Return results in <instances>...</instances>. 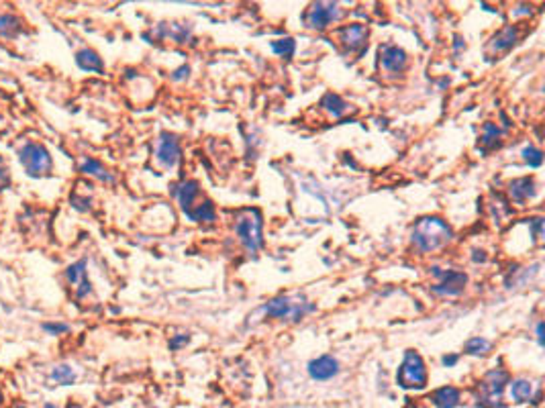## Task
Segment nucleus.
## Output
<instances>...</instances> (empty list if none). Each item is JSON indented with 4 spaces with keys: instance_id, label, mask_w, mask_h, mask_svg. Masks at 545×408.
Returning a JSON list of instances; mask_svg holds the SVG:
<instances>
[{
    "instance_id": "nucleus-1",
    "label": "nucleus",
    "mask_w": 545,
    "mask_h": 408,
    "mask_svg": "<svg viewBox=\"0 0 545 408\" xmlns=\"http://www.w3.org/2000/svg\"><path fill=\"white\" fill-rule=\"evenodd\" d=\"M451 227L439 216H423L415 223L410 239L419 252L431 253L451 241Z\"/></svg>"
},
{
    "instance_id": "nucleus-2",
    "label": "nucleus",
    "mask_w": 545,
    "mask_h": 408,
    "mask_svg": "<svg viewBox=\"0 0 545 408\" xmlns=\"http://www.w3.org/2000/svg\"><path fill=\"white\" fill-rule=\"evenodd\" d=\"M235 235L250 255H255L264 245V221L257 209H247L239 213L235 221Z\"/></svg>"
},
{
    "instance_id": "nucleus-3",
    "label": "nucleus",
    "mask_w": 545,
    "mask_h": 408,
    "mask_svg": "<svg viewBox=\"0 0 545 408\" xmlns=\"http://www.w3.org/2000/svg\"><path fill=\"white\" fill-rule=\"evenodd\" d=\"M398 386L405 390H421L427 386V368L423 357L415 350H407L405 359L396 373Z\"/></svg>"
},
{
    "instance_id": "nucleus-4",
    "label": "nucleus",
    "mask_w": 545,
    "mask_h": 408,
    "mask_svg": "<svg viewBox=\"0 0 545 408\" xmlns=\"http://www.w3.org/2000/svg\"><path fill=\"white\" fill-rule=\"evenodd\" d=\"M508 384V373L505 369H492L480 380L478 384V404L482 408H501L503 407V394Z\"/></svg>"
},
{
    "instance_id": "nucleus-5",
    "label": "nucleus",
    "mask_w": 545,
    "mask_h": 408,
    "mask_svg": "<svg viewBox=\"0 0 545 408\" xmlns=\"http://www.w3.org/2000/svg\"><path fill=\"white\" fill-rule=\"evenodd\" d=\"M262 311L266 312L268 316H274V319H290L296 323V321L305 319V314L314 311V307L309 302H293L288 296H276L264 304Z\"/></svg>"
},
{
    "instance_id": "nucleus-6",
    "label": "nucleus",
    "mask_w": 545,
    "mask_h": 408,
    "mask_svg": "<svg viewBox=\"0 0 545 408\" xmlns=\"http://www.w3.org/2000/svg\"><path fill=\"white\" fill-rule=\"evenodd\" d=\"M19 159L29 175H45L51 170V156L39 143H27L19 149Z\"/></svg>"
},
{
    "instance_id": "nucleus-7",
    "label": "nucleus",
    "mask_w": 545,
    "mask_h": 408,
    "mask_svg": "<svg viewBox=\"0 0 545 408\" xmlns=\"http://www.w3.org/2000/svg\"><path fill=\"white\" fill-rule=\"evenodd\" d=\"M431 273L439 280L437 284L431 286V292L437 294V296H458V294H462L464 288H466L467 276L464 272L431 268Z\"/></svg>"
},
{
    "instance_id": "nucleus-8",
    "label": "nucleus",
    "mask_w": 545,
    "mask_h": 408,
    "mask_svg": "<svg viewBox=\"0 0 545 408\" xmlns=\"http://www.w3.org/2000/svg\"><path fill=\"white\" fill-rule=\"evenodd\" d=\"M335 19H339V6L335 2H314L302 17L305 25L314 31H325Z\"/></svg>"
},
{
    "instance_id": "nucleus-9",
    "label": "nucleus",
    "mask_w": 545,
    "mask_h": 408,
    "mask_svg": "<svg viewBox=\"0 0 545 408\" xmlns=\"http://www.w3.org/2000/svg\"><path fill=\"white\" fill-rule=\"evenodd\" d=\"M337 37L351 54H362L368 45V29L360 23H351L337 29Z\"/></svg>"
},
{
    "instance_id": "nucleus-10",
    "label": "nucleus",
    "mask_w": 545,
    "mask_h": 408,
    "mask_svg": "<svg viewBox=\"0 0 545 408\" xmlns=\"http://www.w3.org/2000/svg\"><path fill=\"white\" fill-rule=\"evenodd\" d=\"M180 156H182V152H180V141L176 139V135H172V133H161L156 145L157 163H159L161 168L170 170V168H174L176 163L180 161Z\"/></svg>"
},
{
    "instance_id": "nucleus-11",
    "label": "nucleus",
    "mask_w": 545,
    "mask_h": 408,
    "mask_svg": "<svg viewBox=\"0 0 545 408\" xmlns=\"http://www.w3.org/2000/svg\"><path fill=\"white\" fill-rule=\"evenodd\" d=\"M407 54L405 49H400L398 45H382L380 47V66L390 72V74H398L407 68Z\"/></svg>"
},
{
    "instance_id": "nucleus-12",
    "label": "nucleus",
    "mask_w": 545,
    "mask_h": 408,
    "mask_svg": "<svg viewBox=\"0 0 545 408\" xmlns=\"http://www.w3.org/2000/svg\"><path fill=\"white\" fill-rule=\"evenodd\" d=\"M198 192H200V188H198V182H195V180H184V182L172 186V194L180 202V209H182L184 214H188L192 211V206L196 204V198H198Z\"/></svg>"
},
{
    "instance_id": "nucleus-13",
    "label": "nucleus",
    "mask_w": 545,
    "mask_h": 408,
    "mask_svg": "<svg viewBox=\"0 0 545 408\" xmlns=\"http://www.w3.org/2000/svg\"><path fill=\"white\" fill-rule=\"evenodd\" d=\"M66 278H68V282L74 286L76 298H86V296L92 292V286H90L88 278H86V261H84V259L72 264V266L66 270Z\"/></svg>"
},
{
    "instance_id": "nucleus-14",
    "label": "nucleus",
    "mask_w": 545,
    "mask_h": 408,
    "mask_svg": "<svg viewBox=\"0 0 545 408\" xmlns=\"http://www.w3.org/2000/svg\"><path fill=\"white\" fill-rule=\"evenodd\" d=\"M337 373H339V364L331 355H321V357L312 359L311 364H309V376H311L312 380L325 382V380L335 378Z\"/></svg>"
},
{
    "instance_id": "nucleus-15",
    "label": "nucleus",
    "mask_w": 545,
    "mask_h": 408,
    "mask_svg": "<svg viewBox=\"0 0 545 408\" xmlns=\"http://www.w3.org/2000/svg\"><path fill=\"white\" fill-rule=\"evenodd\" d=\"M519 41V29L513 25H506L505 29H501L490 43H488V54H505L508 49H513V45Z\"/></svg>"
},
{
    "instance_id": "nucleus-16",
    "label": "nucleus",
    "mask_w": 545,
    "mask_h": 408,
    "mask_svg": "<svg viewBox=\"0 0 545 408\" xmlns=\"http://www.w3.org/2000/svg\"><path fill=\"white\" fill-rule=\"evenodd\" d=\"M535 192H537V188H535L533 178H517L508 184V196L519 204L529 200V198H533Z\"/></svg>"
},
{
    "instance_id": "nucleus-17",
    "label": "nucleus",
    "mask_w": 545,
    "mask_h": 408,
    "mask_svg": "<svg viewBox=\"0 0 545 408\" xmlns=\"http://www.w3.org/2000/svg\"><path fill=\"white\" fill-rule=\"evenodd\" d=\"M431 400L437 408H455L460 407V400H462V394L460 390L453 388V386H443V388L435 390L431 394Z\"/></svg>"
},
{
    "instance_id": "nucleus-18",
    "label": "nucleus",
    "mask_w": 545,
    "mask_h": 408,
    "mask_svg": "<svg viewBox=\"0 0 545 408\" xmlns=\"http://www.w3.org/2000/svg\"><path fill=\"white\" fill-rule=\"evenodd\" d=\"M508 396H510V400H515L517 404L529 402L531 396H533V384H531L529 380H523V378L513 380V382H508Z\"/></svg>"
},
{
    "instance_id": "nucleus-19",
    "label": "nucleus",
    "mask_w": 545,
    "mask_h": 408,
    "mask_svg": "<svg viewBox=\"0 0 545 408\" xmlns=\"http://www.w3.org/2000/svg\"><path fill=\"white\" fill-rule=\"evenodd\" d=\"M188 221L192 223H213L216 218V213H214V206L211 200H202V202H196L192 206V211L186 214Z\"/></svg>"
},
{
    "instance_id": "nucleus-20",
    "label": "nucleus",
    "mask_w": 545,
    "mask_h": 408,
    "mask_svg": "<svg viewBox=\"0 0 545 408\" xmlns=\"http://www.w3.org/2000/svg\"><path fill=\"white\" fill-rule=\"evenodd\" d=\"M321 106L335 118L343 117V115L350 111V104L339 97V94H333V92H327L325 97L321 98Z\"/></svg>"
},
{
    "instance_id": "nucleus-21",
    "label": "nucleus",
    "mask_w": 545,
    "mask_h": 408,
    "mask_svg": "<svg viewBox=\"0 0 545 408\" xmlns=\"http://www.w3.org/2000/svg\"><path fill=\"white\" fill-rule=\"evenodd\" d=\"M76 63H78L82 70H86V72H102L104 70V63H102V59L98 56L97 51H92V49H82L76 54Z\"/></svg>"
},
{
    "instance_id": "nucleus-22",
    "label": "nucleus",
    "mask_w": 545,
    "mask_h": 408,
    "mask_svg": "<svg viewBox=\"0 0 545 408\" xmlns=\"http://www.w3.org/2000/svg\"><path fill=\"white\" fill-rule=\"evenodd\" d=\"M501 135L503 131L494 125V123H484V129H482V137H480V145H482V152H490V149H496L501 145Z\"/></svg>"
},
{
    "instance_id": "nucleus-23",
    "label": "nucleus",
    "mask_w": 545,
    "mask_h": 408,
    "mask_svg": "<svg viewBox=\"0 0 545 408\" xmlns=\"http://www.w3.org/2000/svg\"><path fill=\"white\" fill-rule=\"evenodd\" d=\"M80 172H84V174H88V175H94V178L102 180V182H113V180H115L113 175L104 170V166H102L98 159H92V157L82 159V163H80Z\"/></svg>"
},
{
    "instance_id": "nucleus-24",
    "label": "nucleus",
    "mask_w": 545,
    "mask_h": 408,
    "mask_svg": "<svg viewBox=\"0 0 545 408\" xmlns=\"http://www.w3.org/2000/svg\"><path fill=\"white\" fill-rule=\"evenodd\" d=\"M490 350H492V343H490L488 339H484V337H472L470 341H466V345H464V353L474 355V357L486 355Z\"/></svg>"
},
{
    "instance_id": "nucleus-25",
    "label": "nucleus",
    "mask_w": 545,
    "mask_h": 408,
    "mask_svg": "<svg viewBox=\"0 0 545 408\" xmlns=\"http://www.w3.org/2000/svg\"><path fill=\"white\" fill-rule=\"evenodd\" d=\"M272 51L280 58L290 59L294 56V49H296V41L293 37H284V39H276L270 43Z\"/></svg>"
},
{
    "instance_id": "nucleus-26",
    "label": "nucleus",
    "mask_w": 545,
    "mask_h": 408,
    "mask_svg": "<svg viewBox=\"0 0 545 408\" xmlns=\"http://www.w3.org/2000/svg\"><path fill=\"white\" fill-rule=\"evenodd\" d=\"M20 31V20L15 15H0V35L15 37Z\"/></svg>"
},
{
    "instance_id": "nucleus-27",
    "label": "nucleus",
    "mask_w": 545,
    "mask_h": 408,
    "mask_svg": "<svg viewBox=\"0 0 545 408\" xmlns=\"http://www.w3.org/2000/svg\"><path fill=\"white\" fill-rule=\"evenodd\" d=\"M51 380L58 382V384H63V386H70V384L76 382V373L70 366H58L51 371Z\"/></svg>"
},
{
    "instance_id": "nucleus-28",
    "label": "nucleus",
    "mask_w": 545,
    "mask_h": 408,
    "mask_svg": "<svg viewBox=\"0 0 545 408\" xmlns=\"http://www.w3.org/2000/svg\"><path fill=\"white\" fill-rule=\"evenodd\" d=\"M521 156H523V159H525L531 168H539V166L544 163V154H541V149H537V147H533V145L523 147Z\"/></svg>"
},
{
    "instance_id": "nucleus-29",
    "label": "nucleus",
    "mask_w": 545,
    "mask_h": 408,
    "mask_svg": "<svg viewBox=\"0 0 545 408\" xmlns=\"http://www.w3.org/2000/svg\"><path fill=\"white\" fill-rule=\"evenodd\" d=\"M529 225L533 227L535 239H539V237L544 235V218H541V216H537V218H531V221H529Z\"/></svg>"
},
{
    "instance_id": "nucleus-30",
    "label": "nucleus",
    "mask_w": 545,
    "mask_h": 408,
    "mask_svg": "<svg viewBox=\"0 0 545 408\" xmlns=\"http://www.w3.org/2000/svg\"><path fill=\"white\" fill-rule=\"evenodd\" d=\"M43 329L47 333H54V335H61V333H68V325H58V323H45Z\"/></svg>"
},
{
    "instance_id": "nucleus-31",
    "label": "nucleus",
    "mask_w": 545,
    "mask_h": 408,
    "mask_svg": "<svg viewBox=\"0 0 545 408\" xmlns=\"http://www.w3.org/2000/svg\"><path fill=\"white\" fill-rule=\"evenodd\" d=\"M190 341V335H178L170 341V350H180L182 345H186Z\"/></svg>"
},
{
    "instance_id": "nucleus-32",
    "label": "nucleus",
    "mask_w": 545,
    "mask_h": 408,
    "mask_svg": "<svg viewBox=\"0 0 545 408\" xmlns=\"http://www.w3.org/2000/svg\"><path fill=\"white\" fill-rule=\"evenodd\" d=\"M6 186H8V172H6L4 161L0 159V190H2V188H6Z\"/></svg>"
},
{
    "instance_id": "nucleus-33",
    "label": "nucleus",
    "mask_w": 545,
    "mask_h": 408,
    "mask_svg": "<svg viewBox=\"0 0 545 408\" xmlns=\"http://www.w3.org/2000/svg\"><path fill=\"white\" fill-rule=\"evenodd\" d=\"M458 359H460L458 355H443V357H441V364H443L446 368H453V366L458 364Z\"/></svg>"
},
{
    "instance_id": "nucleus-34",
    "label": "nucleus",
    "mask_w": 545,
    "mask_h": 408,
    "mask_svg": "<svg viewBox=\"0 0 545 408\" xmlns=\"http://www.w3.org/2000/svg\"><path fill=\"white\" fill-rule=\"evenodd\" d=\"M184 76H188V66H182V68L178 70V72H174V76H172V78H174V80H182V78H184Z\"/></svg>"
},
{
    "instance_id": "nucleus-35",
    "label": "nucleus",
    "mask_w": 545,
    "mask_h": 408,
    "mask_svg": "<svg viewBox=\"0 0 545 408\" xmlns=\"http://www.w3.org/2000/svg\"><path fill=\"white\" fill-rule=\"evenodd\" d=\"M537 343L544 345V323H537Z\"/></svg>"
},
{
    "instance_id": "nucleus-36",
    "label": "nucleus",
    "mask_w": 545,
    "mask_h": 408,
    "mask_svg": "<svg viewBox=\"0 0 545 408\" xmlns=\"http://www.w3.org/2000/svg\"><path fill=\"white\" fill-rule=\"evenodd\" d=\"M45 408H58V407H54V404H47V407H45Z\"/></svg>"
},
{
    "instance_id": "nucleus-37",
    "label": "nucleus",
    "mask_w": 545,
    "mask_h": 408,
    "mask_svg": "<svg viewBox=\"0 0 545 408\" xmlns=\"http://www.w3.org/2000/svg\"><path fill=\"white\" fill-rule=\"evenodd\" d=\"M0 400H2V392H0Z\"/></svg>"
},
{
    "instance_id": "nucleus-38",
    "label": "nucleus",
    "mask_w": 545,
    "mask_h": 408,
    "mask_svg": "<svg viewBox=\"0 0 545 408\" xmlns=\"http://www.w3.org/2000/svg\"><path fill=\"white\" fill-rule=\"evenodd\" d=\"M15 408H27V407H15Z\"/></svg>"
}]
</instances>
